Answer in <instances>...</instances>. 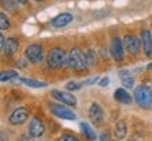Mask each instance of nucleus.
<instances>
[{
    "label": "nucleus",
    "instance_id": "4468645a",
    "mask_svg": "<svg viewBox=\"0 0 152 141\" xmlns=\"http://www.w3.org/2000/svg\"><path fill=\"white\" fill-rule=\"evenodd\" d=\"M18 49V40L14 37L7 38L4 41V47H3V52H4L6 58H11L13 55L17 52Z\"/></svg>",
    "mask_w": 152,
    "mask_h": 141
},
{
    "label": "nucleus",
    "instance_id": "39448f33",
    "mask_svg": "<svg viewBox=\"0 0 152 141\" xmlns=\"http://www.w3.org/2000/svg\"><path fill=\"white\" fill-rule=\"evenodd\" d=\"M110 57L115 62H123L125 58V48L124 43L120 37H113L110 43Z\"/></svg>",
    "mask_w": 152,
    "mask_h": 141
},
{
    "label": "nucleus",
    "instance_id": "a878e982",
    "mask_svg": "<svg viewBox=\"0 0 152 141\" xmlns=\"http://www.w3.org/2000/svg\"><path fill=\"white\" fill-rule=\"evenodd\" d=\"M100 141H113V140H111V137H110L109 133H107V131H104V133L100 134Z\"/></svg>",
    "mask_w": 152,
    "mask_h": 141
},
{
    "label": "nucleus",
    "instance_id": "aec40b11",
    "mask_svg": "<svg viewBox=\"0 0 152 141\" xmlns=\"http://www.w3.org/2000/svg\"><path fill=\"white\" fill-rule=\"evenodd\" d=\"M18 78L16 70H1L0 72V82H13Z\"/></svg>",
    "mask_w": 152,
    "mask_h": 141
},
{
    "label": "nucleus",
    "instance_id": "b1692460",
    "mask_svg": "<svg viewBox=\"0 0 152 141\" xmlns=\"http://www.w3.org/2000/svg\"><path fill=\"white\" fill-rule=\"evenodd\" d=\"M80 87H82V83H79V82H68L65 85V89L69 90V92H72V90H79Z\"/></svg>",
    "mask_w": 152,
    "mask_h": 141
},
{
    "label": "nucleus",
    "instance_id": "6ab92c4d",
    "mask_svg": "<svg viewBox=\"0 0 152 141\" xmlns=\"http://www.w3.org/2000/svg\"><path fill=\"white\" fill-rule=\"evenodd\" d=\"M0 6L3 10L9 11V13H16L18 9L16 0H0Z\"/></svg>",
    "mask_w": 152,
    "mask_h": 141
},
{
    "label": "nucleus",
    "instance_id": "1a4fd4ad",
    "mask_svg": "<svg viewBox=\"0 0 152 141\" xmlns=\"http://www.w3.org/2000/svg\"><path fill=\"white\" fill-rule=\"evenodd\" d=\"M51 96L61 102L62 104H66V106H76L77 104V100L76 98L69 92H64V90H52L51 92Z\"/></svg>",
    "mask_w": 152,
    "mask_h": 141
},
{
    "label": "nucleus",
    "instance_id": "0eeeda50",
    "mask_svg": "<svg viewBox=\"0 0 152 141\" xmlns=\"http://www.w3.org/2000/svg\"><path fill=\"white\" fill-rule=\"evenodd\" d=\"M49 109H51V113L56 116V117H59V119H65V120L76 119V114L66 104H51Z\"/></svg>",
    "mask_w": 152,
    "mask_h": 141
},
{
    "label": "nucleus",
    "instance_id": "423d86ee",
    "mask_svg": "<svg viewBox=\"0 0 152 141\" xmlns=\"http://www.w3.org/2000/svg\"><path fill=\"white\" fill-rule=\"evenodd\" d=\"M123 43H124V48L125 51L131 55V57H137L141 51V40L134 35V34H125L123 38Z\"/></svg>",
    "mask_w": 152,
    "mask_h": 141
},
{
    "label": "nucleus",
    "instance_id": "6e6552de",
    "mask_svg": "<svg viewBox=\"0 0 152 141\" xmlns=\"http://www.w3.org/2000/svg\"><path fill=\"white\" fill-rule=\"evenodd\" d=\"M140 40H141V48L147 58H152V34L149 30L144 28L141 30L140 34Z\"/></svg>",
    "mask_w": 152,
    "mask_h": 141
},
{
    "label": "nucleus",
    "instance_id": "9d476101",
    "mask_svg": "<svg viewBox=\"0 0 152 141\" xmlns=\"http://www.w3.org/2000/svg\"><path fill=\"white\" fill-rule=\"evenodd\" d=\"M44 133H45V126H44L42 120L38 119V117H33L30 124H28V134H30V137L38 138V137L44 136Z\"/></svg>",
    "mask_w": 152,
    "mask_h": 141
},
{
    "label": "nucleus",
    "instance_id": "f257e3e1",
    "mask_svg": "<svg viewBox=\"0 0 152 141\" xmlns=\"http://www.w3.org/2000/svg\"><path fill=\"white\" fill-rule=\"evenodd\" d=\"M68 54L65 52V49H62L61 47H54L49 49L48 55H47V64L48 68L51 69H61V68H68V62H66Z\"/></svg>",
    "mask_w": 152,
    "mask_h": 141
},
{
    "label": "nucleus",
    "instance_id": "5701e85b",
    "mask_svg": "<svg viewBox=\"0 0 152 141\" xmlns=\"http://www.w3.org/2000/svg\"><path fill=\"white\" fill-rule=\"evenodd\" d=\"M10 27V20L4 13H0V30H7Z\"/></svg>",
    "mask_w": 152,
    "mask_h": 141
},
{
    "label": "nucleus",
    "instance_id": "7c9ffc66",
    "mask_svg": "<svg viewBox=\"0 0 152 141\" xmlns=\"http://www.w3.org/2000/svg\"><path fill=\"white\" fill-rule=\"evenodd\" d=\"M0 141H9V138H7L4 133H0Z\"/></svg>",
    "mask_w": 152,
    "mask_h": 141
},
{
    "label": "nucleus",
    "instance_id": "c85d7f7f",
    "mask_svg": "<svg viewBox=\"0 0 152 141\" xmlns=\"http://www.w3.org/2000/svg\"><path fill=\"white\" fill-rule=\"evenodd\" d=\"M97 81H99V76H94V78H92V79H89V81H86L85 83H86V85H93L94 82H97Z\"/></svg>",
    "mask_w": 152,
    "mask_h": 141
},
{
    "label": "nucleus",
    "instance_id": "cd10ccee",
    "mask_svg": "<svg viewBox=\"0 0 152 141\" xmlns=\"http://www.w3.org/2000/svg\"><path fill=\"white\" fill-rule=\"evenodd\" d=\"M99 55H100V57H102L103 59H109V58H110V55L107 54V51H106L104 48H102L100 51H99Z\"/></svg>",
    "mask_w": 152,
    "mask_h": 141
},
{
    "label": "nucleus",
    "instance_id": "2f4dec72",
    "mask_svg": "<svg viewBox=\"0 0 152 141\" xmlns=\"http://www.w3.org/2000/svg\"><path fill=\"white\" fill-rule=\"evenodd\" d=\"M17 66H18V68H24V61H17Z\"/></svg>",
    "mask_w": 152,
    "mask_h": 141
},
{
    "label": "nucleus",
    "instance_id": "ddd939ff",
    "mask_svg": "<svg viewBox=\"0 0 152 141\" xmlns=\"http://www.w3.org/2000/svg\"><path fill=\"white\" fill-rule=\"evenodd\" d=\"M72 20H73V16H72L71 13H61V14L55 16L51 20V24L55 28H64L66 26H69L72 23Z\"/></svg>",
    "mask_w": 152,
    "mask_h": 141
},
{
    "label": "nucleus",
    "instance_id": "2eb2a0df",
    "mask_svg": "<svg viewBox=\"0 0 152 141\" xmlns=\"http://www.w3.org/2000/svg\"><path fill=\"white\" fill-rule=\"evenodd\" d=\"M114 99H115L117 102H120V103H123V104H130L131 102H132L130 93L127 92L124 87H118V89L114 92Z\"/></svg>",
    "mask_w": 152,
    "mask_h": 141
},
{
    "label": "nucleus",
    "instance_id": "f8f14e48",
    "mask_svg": "<svg viewBox=\"0 0 152 141\" xmlns=\"http://www.w3.org/2000/svg\"><path fill=\"white\" fill-rule=\"evenodd\" d=\"M89 117L90 121H93L94 124H102L104 120V112L102 106L97 103H92L89 107Z\"/></svg>",
    "mask_w": 152,
    "mask_h": 141
},
{
    "label": "nucleus",
    "instance_id": "7ed1b4c3",
    "mask_svg": "<svg viewBox=\"0 0 152 141\" xmlns=\"http://www.w3.org/2000/svg\"><path fill=\"white\" fill-rule=\"evenodd\" d=\"M134 100L142 109L152 107V89L147 85H140L134 90Z\"/></svg>",
    "mask_w": 152,
    "mask_h": 141
},
{
    "label": "nucleus",
    "instance_id": "4be33fe9",
    "mask_svg": "<svg viewBox=\"0 0 152 141\" xmlns=\"http://www.w3.org/2000/svg\"><path fill=\"white\" fill-rule=\"evenodd\" d=\"M127 136V124L125 121H118L117 126H115V137L118 140H123Z\"/></svg>",
    "mask_w": 152,
    "mask_h": 141
},
{
    "label": "nucleus",
    "instance_id": "473e14b6",
    "mask_svg": "<svg viewBox=\"0 0 152 141\" xmlns=\"http://www.w3.org/2000/svg\"><path fill=\"white\" fill-rule=\"evenodd\" d=\"M16 1H17V3H20V4H26L28 0H16Z\"/></svg>",
    "mask_w": 152,
    "mask_h": 141
},
{
    "label": "nucleus",
    "instance_id": "393cba45",
    "mask_svg": "<svg viewBox=\"0 0 152 141\" xmlns=\"http://www.w3.org/2000/svg\"><path fill=\"white\" fill-rule=\"evenodd\" d=\"M58 141H79V140H77V137L72 136V134H64V136H61L58 138Z\"/></svg>",
    "mask_w": 152,
    "mask_h": 141
},
{
    "label": "nucleus",
    "instance_id": "9b49d317",
    "mask_svg": "<svg viewBox=\"0 0 152 141\" xmlns=\"http://www.w3.org/2000/svg\"><path fill=\"white\" fill-rule=\"evenodd\" d=\"M28 119V110L26 107H17L13 113L10 114L9 117V121H10L13 126H18L26 123Z\"/></svg>",
    "mask_w": 152,
    "mask_h": 141
},
{
    "label": "nucleus",
    "instance_id": "dca6fc26",
    "mask_svg": "<svg viewBox=\"0 0 152 141\" xmlns=\"http://www.w3.org/2000/svg\"><path fill=\"white\" fill-rule=\"evenodd\" d=\"M120 79H121V83L125 89H132L134 87V76L131 75L128 70H120Z\"/></svg>",
    "mask_w": 152,
    "mask_h": 141
},
{
    "label": "nucleus",
    "instance_id": "f3484780",
    "mask_svg": "<svg viewBox=\"0 0 152 141\" xmlns=\"http://www.w3.org/2000/svg\"><path fill=\"white\" fill-rule=\"evenodd\" d=\"M97 52L94 51V49L89 48L85 52V59H86V64L89 68H93V66H96V64H97Z\"/></svg>",
    "mask_w": 152,
    "mask_h": 141
},
{
    "label": "nucleus",
    "instance_id": "412c9836",
    "mask_svg": "<svg viewBox=\"0 0 152 141\" xmlns=\"http://www.w3.org/2000/svg\"><path fill=\"white\" fill-rule=\"evenodd\" d=\"M21 83L27 85L28 87H35V89H39V87H47V83L41 81H35V79H28V78H21L20 79Z\"/></svg>",
    "mask_w": 152,
    "mask_h": 141
},
{
    "label": "nucleus",
    "instance_id": "c756f323",
    "mask_svg": "<svg viewBox=\"0 0 152 141\" xmlns=\"http://www.w3.org/2000/svg\"><path fill=\"white\" fill-rule=\"evenodd\" d=\"M4 37H3V34L0 33V51H3V47H4Z\"/></svg>",
    "mask_w": 152,
    "mask_h": 141
},
{
    "label": "nucleus",
    "instance_id": "f704fd0d",
    "mask_svg": "<svg viewBox=\"0 0 152 141\" xmlns=\"http://www.w3.org/2000/svg\"><path fill=\"white\" fill-rule=\"evenodd\" d=\"M34 1H38V3H39V1H44V0H34Z\"/></svg>",
    "mask_w": 152,
    "mask_h": 141
},
{
    "label": "nucleus",
    "instance_id": "bb28decb",
    "mask_svg": "<svg viewBox=\"0 0 152 141\" xmlns=\"http://www.w3.org/2000/svg\"><path fill=\"white\" fill-rule=\"evenodd\" d=\"M109 83H110V79L107 78V76H104L102 81H99V86H100V87H106Z\"/></svg>",
    "mask_w": 152,
    "mask_h": 141
},
{
    "label": "nucleus",
    "instance_id": "a211bd4d",
    "mask_svg": "<svg viewBox=\"0 0 152 141\" xmlns=\"http://www.w3.org/2000/svg\"><path fill=\"white\" fill-rule=\"evenodd\" d=\"M80 130H82V133H83V136L86 137V138H89L90 141H94L96 138H97V136H96L94 130H93V129L87 124V123H80Z\"/></svg>",
    "mask_w": 152,
    "mask_h": 141
},
{
    "label": "nucleus",
    "instance_id": "72a5a7b5",
    "mask_svg": "<svg viewBox=\"0 0 152 141\" xmlns=\"http://www.w3.org/2000/svg\"><path fill=\"white\" fill-rule=\"evenodd\" d=\"M147 69H148V70H152V62H151V64H148V66H147Z\"/></svg>",
    "mask_w": 152,
    "mask_h": 141
},
{
    "label": "nucleus",
    "instance_id": "20e7f679",
    "mask_svg": "<svg viewBox=\"0 0 152 141\" xmlns=\"http://www.w3.org/2000/svg\"><path fill=\"white\" fill-rule=\"evenodd\" d=\"M24 57L31 64H41L45 58V51L41 44H31L24 51Z\"/></svg>",
    "mask_w": 152,
    "mask_h": 141
},
{
    "label": "nucleus",
    "instance_id": "f03ea898",
    "mask_svg": "<svg viewBox=\"0 0 152 141\" xmlns=\"http://www.w3.org/2000/svg\"><path fill=\"white\" fill-rule=\"evenodd\" d=\"M66 62H68V68L75 70V72H86L89 69L86 59H85V52L80 51L79 48H72L68 52Z\"/></svg>",
    "mask_w": 152,
    "mask_h": 141
}]
</instances>
